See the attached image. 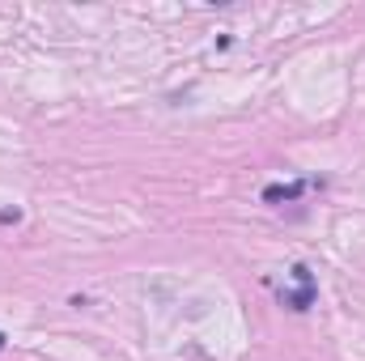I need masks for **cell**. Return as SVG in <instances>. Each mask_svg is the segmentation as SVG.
<instances>
[{"mask_svg":"<svg viewBox=\"0 0 365 361\" xmlns=\"http://www.w3.org/2000/svg\"><path fill=\"white\" fill-rule=\"evenodd\" d=\"M293 280H297V289L293 293H280V302L289 306V310H310V302H314V276L306 264H297L293 268Z\"/></svg>","mask_w":365,"mask_h":361,"instance_id":"cell-1","label":"cell"},{"mask_svg":"<svg viewBox=\"0 0 365 361\" xmlns=\"http://www.w3.org/2000/svg\"><path fill=\"white\" fill-rule=\"evenodd\" d=\"M302 195V183H289V187H264V200L276 204V200H297Z\"/></svg>","mask_w":365,"mask_h":361,"instance_id":"cell-2","label":"cell"},{"mask_svg":"<svg viewBox=\"0 0 365 361\" xmlns=\"http://www.w3.org/2000/svg\"><path fill=\"white\" fill-rule=\"evenodd\" d=\"M0 349H4V332H0Z\"/></svg>","mask_w":365,"mask_h":361,"instance_id":"cell-3","label":"cell"}]
</instances>
